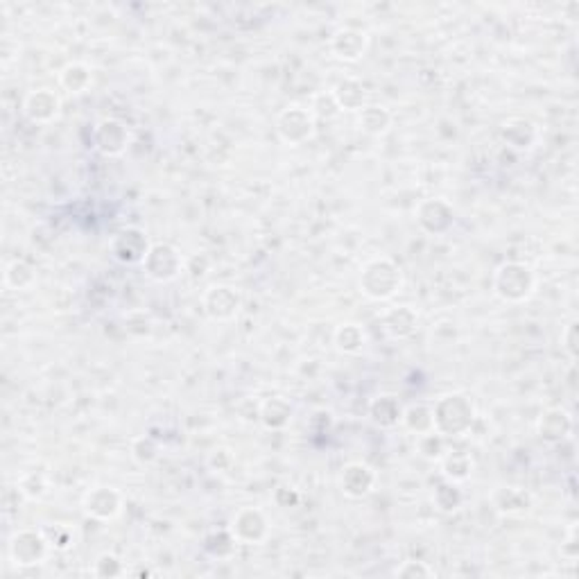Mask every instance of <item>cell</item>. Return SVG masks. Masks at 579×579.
Instances as JSON below:
<instances>
[{"label":"cell","mask_w":579,"mask_h":579,"mask_svg":"<svg viewBox=\"0 0 579 579\" xmlns=\"http://www.w3.org/2000/svg\"><path fill=\"white\" fill-rule=\"evenodd\" d=\"M435 432L444 437H460L471 430L475 421V408L471 399L462 394H448L432 405Z\"/></svg>","instance_id":"obj_1"},{"label":"cell","mask_w":579,"mask_h":579,"mask_svg":"<svg viewBox=\"0 0 579 579\" xmlns=\"http://www.w3.org/2000/svg\"><path fill=\"white\" fill-rule=\"evenodd\" d=\"M400 285H403L400 267L390 258H373L363 267V274H360V290L364 297L373 301L391 299Z\"/></svg>","instance_id":"obj_2"},{"label":"cell","mask_w":579,"mask_h":579,"mask_svg":"<svg viewBox=\"0 0 579 579\" xmlns=\"http://www.w3.org/2000/svg\"><path fill=\"white\" fill-rule=\"evenodd\" d=\"M537 288V279L534 271L523 262H505L493 274V290L501 299L510 301V304H519L525 301Z\"/></svg>","instance_id":"obj_3"},{"label":"cell","mask_w":579,"mask_h":579,"mask_svg":"<svg viewBox=\"0 0 579 579\" xmlns=\"http://www.w3.org/2000/svg\"><path fill=\"white\" fill-rule=\"evenodd\" d=\"M276 132L280 141L288 145H301L310 141L315 133V114L313 109L301 105H290L276 118Z\"/></svg>","instance_id":"obj_4"},{"label":"cell","mask_w":579,"mask_h":579,"mask_svg":"<svg viewBox=\"0 0 579 579\" xmlns=\"http://www.w3.org/2000/svg\"><path fill=\"white\" fill-rule=\"evenodd\" d=\"M141 265L150 279L159 280V283H168V280L177 279L181 274L184 258H181V253L172 244L157 243L150 247L148 256H145V261Z\"/></svg>","instance_id":"obj_5"},{"label":"cell","mask_w":579,"mask_h":579,"mask_svg":"<svg viewBox=\"0 0 579 579\" xmlns=\"http://www.w3.org/2000/svg\"><path fill=\"white\" fill-rule=\"evenodd\" d=\"M267 532H270V523H267L265 514L261 510H256V507H243L231 519L229 534L234 537L235 543L258 546V543L265 541Z\"/></svg>","instance_id":"obj_6"},{"label":"cell","mask_w":579,"mask_h":579,"mask_svg":"<svg viewBox=\"0 0 579 579\" xmlns=\"http://www.w3.org/2000/svg\"><path fill=\"white\" fill-rule=\"evenodd\" d=\"M48 547H51V538L43 537L41 532H37V529H21L12 538L10 555L16 565L28 568V565H37L46 559Z\"/></svg>","instance_id":"obj_7"},{"label":"cell","mask_w":579,"mask_h":579,"mask_svg":"<svg viewBox=\"0 0 579 579\" xmlns=\"http://www.w3.org/2000/svg\"><path fill=\"white\" fill-rule=\"evenodd\" d=\"M202 306L204 313L211 319H216V322H229V319H234L240 313L243 297L231 285H213V288H208L204 292Z\"/></svg>","instance_id":"obj_8"},{"label":"cell","mask_w":579,"mask_h":579,"mask_svg":"<svg viewBox=\"0 0 579 579\" xmlns=\"http://www.w3.org/2000/svg\"><path fill=\"white\" fill-rule=\"evenodd\" d=\"M93 145L105 157H118L129 145V129L120 120H102L93 132Z\"/></svg>","instance_id":"obj_9"},{"label":"cell","mask_w":579,"mask_h":579,"mask_svg":"<svg viewBox=\"0 0 579 579\" xmlns=\"http://www.w3.org/2000/svg\"><path fill=\"white\" fill-rule=\"evenodd\" d=\"M150 247L152 244L148 243L145 234L138 229H124L111 240V253H114V258L120 262H127V265L145 261Z\"/></svg>","instance_id":"obj_10"},{"label":"cell","mask_w":579,"mask_h":579,"mask_svg":"<svg viewBox=\"0 0 579 579\" xmlns=\"http://www.w3.org/2000/svg\"><path fill=\"white\" fill-rule=\"evenodd\" d=\"M61 100L55 91L51 88H39V91H32L23 102V114L30 123L46 124L52 123V120L60 115Z\"/></svg>","instance_id":"obj_11"},{"label":"cell","mask_w":579,"mask_h":579,"mask_svg":"<svg viewBox=\"0 0 579 579\" xmlns=\"http://www.w3.org/2000/svg\"><path fill=\"white\" fill-rule=\"evenodd\" d=\"M123 496L111 487H97L84 498V511L97 520H111L120 514Z\"/></svg>","instance_id":"obj_12"},{"label":"cell","mask_w":579,"mask_h":579,"mask_svg":"<svg viewBox=\"0 0 579 579\" xmlns=\"http://www.w3.org/2000/svg\"><path fill=\"white\" fill-rule=\"evenodd\" d=\"M376 471L372 466L363 464V462H354V464L345 466L342 471V492L349 498H364L373 492L376 487Z\"/></svg>","instance_id":"obj_13"},{"label":"cell","mask_w":579,"mask_h":579,"mask_svg":"<svg viewBox=\"0 0 579 579\" xmlns=\"http://www.w3.org/2000/svg\"><path fill=\"white\" fill-rule=\"evenodd\" d=\"M417 220L427 234H444L453 226V208L444 199H426L418 204Z\"/></svg>","instance_id":"obj_14"},{"label":"cell","mask_w":579,"mask_h":579,"mask_svg":"<svg viewBox=\"0 0 579 579\" xmlns=\"http://www.w3.org/2000/svg\"><path fill=\"white\" fill-rule=\"evenodd\" d=\"M369 37L367 32L358 28H342L337 30L335 37L331 39V51L335 52V57L345 61H358L360 57L367 52Z\"/></svg>","instance_id":"obj_15"},{"label":"cell","mask_w":579,"mask_h":579,"mask_svg":"<svg viewBox=\"0 0 579 579\" xmlns=\"http://www.w3.org/2000/svg\"><path fill=\"white\" fill-rule=\"evenodd\" d=\"M570 430H573V418L564 409H550L538 421V435L546 442H559V439L568 437Z\"/></svg>","instance_id":"obj_16"},{"label":"cell","mask_w":579,"mask_h":579,"mask_svg":"<svg viewBox=\"0 0 579 579\" xmlns=\"http://www.w3.org/2000/svg\"><path fill=\"white\" fill-rule=\"evenodd\" d=\"M333 97H335L340 111H363L364 102H367V93H364V87L358 82V79H342L340 84L333 91Z\"/></svg>","instance_id":"obj_17"},{"label":"cell","mask_w":579,"mask_h":579,"mask_svg":"<svg viewBox=\"0 0 579 579\" xmlns=\"http://www.w3.org/2000/svg\"><path fill=\"white\" fill-rule=\"evenodd\" d=\"M290 418H292V408H290L288 400H283L280 396L262 403L261 421L267 430H280V427L288 426Z\"/></svg>","instance_id":"obj_18"},{"label":"cell","mask_w":579,"mask_h":579,"mask_svg":"<svg viewBox=\"0 0 579 579\" xmlns=\"http://www.w3.org/2000/svg\"><path fill=\"white\" fill-rule=\"evenodd\" d=\"M335 345L342 354H360L367 345V333H364L363 326L358 324H345L335 331Z\"/></svg>","instance_id":"obj_19"},{"label":"cell","mask_w":579,"mask_h":579,"mask_svg":"<svg viewBox=\"0 0 579 579\" xmlns=\"http://www.w3.org/2000/svg\"><path fill=\"white\" fill-rule=\"evenodd\" d=\"M60 82L66 91L84 93L93 84V75L88 66L84 64H69L60 75Z\"/></svg>","instance_id":"obj_20"},{"label":"cell","mask_w":579,"mask_h":579,"mask_svg":"<svg viewBox=\"0 0 579 579\" xmlns=\"http://www.w3.org/2000/svg\"><path fill=\"white\" fill-rule=\"evenodd\" d=\"M372 417L376 423L390 427L396 426L403 418V409H400L399 400L394 396H381V399H376L372 403Z\"/></svg>","instance_id":"obj_21"},{"label":"cell","mask_w":579,"mask_h":579,"mask_svg":"<svg viewBox=\"0 0 579 579\" xmlns=\"http://www.w3.org/2000/svg\"><path fill=\"white\" fill-rule=\"evenodd\" d=\"M493 502H496L498 510L505 511V514H519V511H525L529 507V496L523 492V489L507 487V489H501V492H496Z\"/></svg>","instance_id":"obj_22"},{"label":"cell","mask_w":579,"mask_h":579,"mask_svg":"<svg viewBox=\"0 0 579 579\" xmlns=\"http://www.w3.org/2000/svg\"><path fill=\"white\" fill-rule=\"evenodd\" d=\"M391 124V114L385 106L369 105L360 111V127L367 133H382Z\"/></svg>","instance_id":"obj_23"},{"label":"cell","mask_w":579,"mask_h":579,"mask_svg":"<svg viewBox=\"0 0 579 579\" xmlns=\"http://www.w3.org/2000/svg\"><path fill=\"white\" fill-rule=\"evenodd\" d=\"M414 326H417V315L403 306L399 310H391L385 317V328L391 333V337H408L412 335Z\"/></svg>","instance_id":"obj_24"},{"label":"cell","mask_w":579,"mask_h":579,"mask_svg":"<svg viewBox=\"0 0 579 579\" xmlns=\"http://www.w3.org/2000/svg\"><path fill=\"white\" fill-rule=\"evenodd\" d=\"M400 421L417 435H426V432H435V421H432V408L426 405H412L409 409H405Z\"/></svg>","instance_id":"obj_25"},{"label":"cell","mask_w":579,"mask_h":579,"mask_svg":"<svg viewBox=\"0 0 579 579\" xmlns=\"http://www.w3.org/2000/svg\"><path fill=\"white\" fill-rule=\"evenodd\" d=\"M471 471H473V460L469 455H462V453L448 455L446 462H444V473H446V478L455 480V482L469 478Z\"/></svg>","instance_id":"obj_26"},{"label":"cell","mask_w":579,"mask_h":579,"mask_svg":"<svg viewBox=\"0 0 579 579\" xmlns=\"http://www.w3.org/2000/svg\"><path fill=\"white\" fill-rule=\"evenodd\" d=\"M399 577L405 579H414V577H435V570L427 568L423 561H405L399 570H396Z\"/></svg>","instance_id":"obj_27"},{"label":"cell","mask_w":579,"mask_h":579,"mask_svg":"<svg viewBox=\"0 0 579 579\" xmlns=\"http://www.w3.org/2000/svg\"><path fill=\"white\" fill-rule=\"evenodd\" d=\"M564 349L565 354H568L570 360H577V322H570L568 326H565V333H564Z\"/></svg>","instance_id":"obj_28"}]
</instances>
